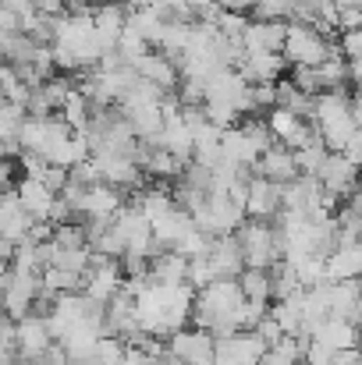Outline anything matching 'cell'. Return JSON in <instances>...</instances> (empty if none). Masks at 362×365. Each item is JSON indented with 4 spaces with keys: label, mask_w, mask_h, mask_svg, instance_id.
I'll return each instance as SVG.
<instances>
[{
    "label": "cell",
    "mask_w": 362,
    "mask_h": 365,
    "mask_svg": "<svg viewBox=\"0 0 362 365\" xmlns=\"http://www.w3.org/2000/svg\"><path fill=\"white\" fill-rule=\"evenodd\" d=\"M192 309H196V291L188 284L178 287H164V284H146L135 294V316L146 337L153 341H171L178 330H185L192 323Z\"/></svg>",
    "instance_id": "cell-1"
},
{
    "label": "cell",
    "mask_w": 362,
    "mask_h": 365,
    "mask_svg": "<svg viewBox=\"0 0 362 365\" xmlns=\"http://www.w3.org/2000/svg\"><path fill=\"white\" fill-rule=\"evenodd\" d=\"M313 128L320 135V142L331 153H341L348 145V138L359 131V124L352 118V93L348 89H331L316 96L313 107Z\"/></svg>",
    "instance_id": "cell-2"
},
{
    "label": "cell",
    "mask_w": 362,
    "mask_h": 365,
    "mask_svg": "<svg viewBox=\"0 0 362 365\" xmlns=\"http://www.w3.org/2000/svg\"><path fill=\"white\" fill-rule=\"evenodd\" d=\"M235 242L241 248L245 266H252V269H273L284 259L281 235H277L273 220H248L245 217V224L235 231Z\"/></svg>",
    "instance_id": "cell-3"
},
{
    "label": "cell",
    "mask_w": 362,
    "mask_h": 365,
    "mask_svg": "<svg viewBox=\"0 0 362 365\" xmlns=\"http://www.w3.org/2000/svg\"><path fill=\"white\" fill-rule=\"evenodd\" d=\"M334 43H338V39L316 32L313 25L288 21V36H284L281 57H284L288 68H320V64L334 53Z\"/></svg>",
    "instance_id": "cell-4"
},
{
    "label": "cell",
    "mask_w": 362,
    "mask_h": 365,
    "mask_svg": "<svg viewBox=\"0 0 362 365\" xmlns=\"http://www.w3.org/2000/svg\"><path fill=\"white\" fill-rule=\"evenodd\" d=\"M192 224L199 235L206 238H228L235 235L241 224H245V206H238L231 195H206L203 206H196L192 213Z\"/></svg>",
    "instance_id": "cell-5"
},
{
    "label": "cell",
    "mask_w": 362,
    "mask_h": 365,
    "mask_svg": "<svg viewBox=\"0 0 362 365\" xmlns=\"http://www.w3.org/2000/svg\"><path fill=\"white\" fill-rule=\"evenodd\" d=\"M316 181H320V188H323L327 195H334V199L348 202V195L362 185V167L359 163H352L345 153H331V156L323 160V167H320Z\"/></svg>",
    "instance_id": "cell-6"
},
{
    "label": "cell",
    "mask_w": 362,
    "mask_h": 365,
    "mask_svg": "<svg viewBox=\"0 0 362 365\" xmlns=\"http://www.w3.org/2000/svg\"><path fill=\"white\" fill-rule=\"evenodd\" d=\"M50 344H54V337H50V327H46L43 312H29L25 319L14 323V348H18L21 362H39L50 351Z\"/></svg>",
    "instance_id": "cell-7"
},
{
    "label": "cell",
    "mask_w": 362,
    "mask_h": 365,
    "mask_svg": "<svg viewBox=\"0 0 362 365\" xmlns=\"http://www.w3.org/2000/svg\"><path fill=\"white\" fill-rule=\"evenodd\" d=\"M124 287V266L118 259H93L89 273H86V284H82V294L96 305H107L114 294Z\"/></svg>",
    "instance_id": "cell-8"
},
{
    "label": "cell",
    "mask_w": 362,
    "mask_h": 365,
    "mask_svg": "<svg viewBox=\"0 0 362 365\" xmlns=\"http://www.w3.org/2000/svg\"><path fill=\"white\" fill-rule=\"evenodd\" d=\"M121 206H124V199H121L118 188H111V185L100 181V185H93V188L82 192V199L75 202V217L79 220H89V224H111L121 213Z\"/></svg>",
    "instance_id": "cell-9"
},
{
    "label": "cell",
    "mask_w": 362,
    "mask_h": 365,
    "mask_svg": "<svg viewBox=\"0 0 362 365\" xmlns=\"http://www.w3.org/2000/svg\"><path fill=\"white\" fill-rule=\"evenodd\" d=\"M263 351L266 344L252 330H238L213 341V365H256L263 359Z\"/></svg>",
    "instance_id": "cell-10"
},
{
    "label": "cell",
    "mask_w": 362,
    "mask_h": 365,
    "mask_svg": "<svg viewBox=\"0 0 362 365\" xmlns=\"http://www.w3.org/2000/svg\"><path fill=\"white\" fill-rule=\"evenodd\" d=\"M167 351L181 365H213V334L199 327H185L167 341Z\"/></svg>",
    "instance_id": "cell-11"
},
{
    "label": "cell",
    "mask_w": 362,
    "mask_h": 365,
    "mask_svg": "<svg viewBox=\"0 0 362 365\" xmlns=\"http://www.w3.org/2000/svg\"><path fill=\"white\" fill-rule=\"evenodd\" d=\"M14 199L25 206V213L36 220V224H50V213H54V206H57V192L50 188V185H43L36 174H21V181H18V188H14Z\"/></svg>",
    "instance_id": "cell-12"
},
{
    "label": "cell",
    "mask_w": 362,
    "mask_h": 365,
    "mask_svg": "<svg viewBox=\"0 0 362 365\" xmlns=\"http://www.w3.org/2000/svg\"><path fill=\"white\" fill-rule=\"evenodd\" d=\"M252 170H256V178H266V181H273V185H281V188L291 185L295 178H302V174H298V160H295V153L284 149L281 142H273V145L256 160Z\"/></svg>",
    "instance_id": "cell-13"
},
{
    "label": "cell",
    "mask_w": 362,
    "mask_h": 365,
    "mask_svg": "<svg viewBox=\"0 0 362 365\" xmlns=\"http://www.w3.org/2000/svg\"><path fill=\"white\" fill-rule=\"evenodd\" d=\"M281 213V185L266 178H248L245 185V217L248 220H273Z\"/></svg>",
    "instance_id": "cell-14"
},
{
    "label": "cell",
    "mask_w": 362,
    "mask_h": 365,
    "mask_svg": "<svg viewBox=\"0 0 362 365\" xmlns=\"http://www.w3.org/2000/svg\"><path fill=\"white\" fill-rule=\"evenodd\" d=\"M135 71H139V78H146V82L156 86L160 93H178V86H181V68H178V61H171V57L160 53V50H149V53L135 64Z\"/></svg>",
    "instance_id": "cell-15"
},
{
    "label": "cell",
    "mask_w": 362,
    "mask_h": 365,
    "mask_svg": "<svg viewBox=\"0 0 362 365\" xmlns=\"http://www.w3.org/2000/svg\"><path fill=\"white\" fill-rule=\"evenodd\" d=\"M203 259H206L213 280H238L241 269H245V259H241V248H238V242H235V235L213 238V242H210V252H206Z\"/></svg>",
    "instance_id": "cell-16"
},
{
    "label": "cell",
    "mask_w": 362,
    "mask_h": 365,
    "mask_svg": "<svg viewBox=\"0 0 362 365\" xmlns=\"http://www.w3.org/2000/svg\"><path fill=\"white\" fill-rule=\"evenodd\" d=\"M331 319H345L352 327H362V284L359 280H338L327 284Z\"/></svg>",
    "instance_id": "cell-17"
},
{
    "label": "cell",
    "mask_w": 362,
    "mask_h": 365,
    "mask_svg": "<svg viewBox=\"0 0 362 365\" xmlns=\"http://www.w3.org/2000/svg\"><path fill=\"white\" fill-rule=\"evenodd\" d=\"M284 57L281 53H245L238 64V75L248 86H277L284 78Z\"/></svg>",
    "instance_id": "cell-18"
},
{
    "label": "cell",
    "mask_w": 362,
    "mask_h": 365,
    "mask_svg": "<svg viewBox=\"0 0 362 365\" xmlns=\"http://www.w3.org/2000/svg\"><path fill=\"white\" fill-rule=\"evenodd\" d=\"M309 341L331 348L334 355H338V351H359L362 327H352V323H345V319H323V323L309 334Z\"/></svg>",
    "instance_id": "cell-19"
},
{
    "label": "cell",
    "mask_w": 362,
    "mask_h": 365,
    "mask_svg": "<svg viewBox=\"0 0 362 365\" xmlns=\"http://www.w3.org/2000/svg\"><path fill=\"white\" fill-rule=\"evenodd\" d=\"M288 36V21H248L241 50L245 53H281Z\"/></svg>",
    "instance_id": "cell-20"
},
{
    "label": "cell",
    "mask_w": 362,
    "mask_h": 365,
    "mask_svg": "<svg viewBox=\"0 0 362 365\" xmlns=\"http://www.w3.org/2000/svg\"><path fill=\"white\" fill-rule=\"evenodd\" d=\"M149 227H153V242H156V248H160V252H174L188 231H196L192 217H188L181 206H174L171 213H164L160 220H153Z\"/></svg>",
    "instance_id": "cell-21"
},
{
    "label": "cell",
    "mask_w": 362,
    "mask_h": 365,
    "mask_svg": "<svg viewBox=\"0 0 362 365\" xmlns=\"http://www.w3.org/2000/svg\"><path fill=\"white\" fill-rule=\"evenodd\" d=\"M32 217L25 213V206L14 195H0V242L21 245L32 235Z\"/></svg>",
    "instance_id": "cell-22"
},
{
    "label": "cell",
    "mask_w": 362,
    "mask_h": 365,
    "mask_svg": "<svg viewBox=\"0 0 362 365\" xmlns=\"http://www.w3.org/2000/svg\"><path fill=\"white\" fill-rule=\"evenodd\" d=\"M327 280L331 284H338V280H362V242L338 245L327 255Z\"/></svg>",
    "instance_id": "cell-23"
},
{
    "label": "cell",
    "mask_w": 362,
    "mask_h": 365,
    "mask_svg": "<svg viewBox=\"0 0 362 365\" xmlns=\"http://www.w3.org/2000/svg\"><path fill=\"white\" fill-rule=\"evenodd\" d=\"M153 145H160V149L174 153L178 160L192 163V149H196V131H192L188 124L181 121V114H178V118L164 121V128H160V135H156V142H153Z\"/></svg>",
    "instance_id": "cell-24"
},
{
    "label": "cell",
    "mask_w": 362,
    "mask_h": 365,
    "mask_svg": "<svg viewBox=\"0 0 362 365\" xmlns=\"http://www.w3.org/2000/svg\"><path fill=\"white\" fill-rule=\"evenodd\" d=\"M149 277H153V284H164V287L188 284V259L178 252H160L149 259Z\"/></svg>",
    "instance_id": "cell-25"
},
{
    "label": "cell",
    "mask_w": 362,
    "mask_h": 365,
    "mask_svg": "<svg viewBox=\"0 0 362 365\" xmlns=\"http://www.w3.org/2000/svg\"><path fill=\"white\" fill-rule=\"evenodd\" d=\"M164 25H167V18H164L156 7H135V11H128V29H131L135 36H142L149 46L160 43Z\"/></svg>",
    "instance_id": "cell-26"
},
{
    "label": "cell",
    "mask_w": 362,
    "mask_h": 365,
    "mask_svg": "<svg viewBox=\"0 0 362 365\" xmlns=\"http://www.w3.org/2000/svg\"><path fill=\"white\" fill-rule=\"evenodd\" d=\"M238 287H241V294H245V302H259V305L273 302V277H270V269L245 266L238 277Z\"/></svg>",
    "instance_id": "cell-27"
},
{
    "label": "cell",
    "mask_w": 362,
    "mask_h": 365,
    "mask_svg": "<svg viewBox=\"0 0 362 365\" xmlns=\"http://www.w3.org/2000/svg\"><path fill=\"white\" fill-rule=\"evenodd\" d=\"M192 25H196V21H167V25H164V36H160V43H156V50L167 53L171 61H181L185 50H188V39H192Z\"/></svg>",
    "instance_id": "cell-28"
},
{
    "label": "cell",
    "mask_w": 362,
    "mask_h": 365,
    "mask_svg": "<svg viewBox=\"0 0 362 365\" xmlns=\"http://www.w3.org/2000/svg\"><path fill=\"white\" fill-rule=\"evenodd\" d=\"M306 359V337H281V344L266 348L256 365H302Z\"/></svg>",
    "instance_id": "cell-29"
},
{
    "label": "cell",
    "mask_w": 362,
    "mask_h": 365,
    "mask_svg": "<svg viewBox=\"0 0 362 365\" xmlns=\"http://www.w3.org/2000/svg\"><path fill=\"white\" fill-rule=\"evenodd\" d=\"M327 156H331V149H327V145L320 142V135H316L306 149H298V153H295V160H298V174H302V178H316Z\"/></svg>",
    "instance_id": "cell-30"
},
{
    "label": "cell",
    "mask_w": 362,
    "mask_h": 365,
    "mask_svg": "<svg viewBox=\"0 0 362 365\" xmlns=\"http://www.w3.org/2000/svg\"><path fill=\"white\" fill-rule=\"evenodd\" d=\"M245 29H248V18H245L241 11H221V18H217V32H221V39H228L231 46H238L241 50ZM241 53H245V50H241Z\"/></svg>",
    "instance_id": "cell-31"
},
{
    "label": "cell",
    "mask_w": 362,
    "mask_h": 365,
    "mask_svg": "<svg viewBox=\"0 0 362 365\" xmlns=\"http://www.w3.org/2000/svg\"><path fill=\"white\" fill-rule=\"evenodd\" d=\"M25 118H29L25 107L0 100V142H18V131H21Z\"/></svg>",
    "instance_id": "cell-32"
},
{
    "label": "cell",
    "mask_w": 362,
    "mask_h": 365,
    "mask_svg": "<svg viewBox=\"0 0 362 365\" xmlns=\"http://www.w3.org/2000/svg\"><path fill=\"white\" fill-rule=\"evenodd\" d=\"M252 14H256V21H291L295 0H256Z\"/></svg>",
    "instance_id": "cell-33"
},
{
    "label": "cell",
    "mask_w": 362,
    "mask_h": 365,
    "mask_svg": "<svg viewBox=\"0 0 362 365\" xmlns=\"http://www.w3.org/2000/svg\"><path fill=\"white\" fill-rule=\"evenodd\" d=\"M338 50L348 64L362 61V29H348V32H338Z\"/></svg>",
    "instance_id": "cell-34"
},
{
    "label": "cell",
    "mask_w": 362,
    "mask_h": 365,
    "mask_svg": "<svg viewBox=\"0 0 362 365\" xmlns=\"http://www.w3.org/2000/svg\"><path fill=\"white\" fill-rule=\"evenodd\" d=\"M93 362L121 365L124 362V341H118V337H100V344H96V359H93Z\"/></svg>",
    "instance_id": "cell-35"
},
{
    "label": "cell",
    "mask_w": 362,
    "mask_h": 365,
    "mask_svg": "<svg viewBox=\"0 0 362 365\" xmlns=\"http://www.w3.org/2000/svg\"><path fill=\"white\" fill-rule=\"evenodd\" d=\"M18 163L14 160H0V195H14L18 188Z\"/></svg>",
    "instance_id": "cell-36"
},
{
    "label": "cell",
    "mask_w": 362,
    "mask_h": 365,
    "mask_svg": "<svg viewBox=\"0 0 362 365\" xmlns=\"http://www.w3.org/2000/svg\"><path fill=\"white\" fill-rule=\"evenodd\" d=\"M252 334H256V337H259V341H263L266 348L281 344V337H284V334H281V327H277V323L270 319V312H266V319H259V327H256Z\"/></svg>",
    "instance_id": "cell-37"
},
{
    "label": "cell",
    "mask_w": 362,
    "mask_h": 365,
    "mask_svg": "<svg viewBox=\"0 0 362 365\" xmlns=\"http://www.w3.org/2000/svg\"><path fill=\"white\" fill-rule=\"evenodd\" d=\"M11 32H21V18L0 4V36H11Z\"/></svg>",
    "instance_id": "cell-38"
},
{
    "label": "cell",
    "mask_w": 362,
    "mask_h": 365,
    "mask_svg": "<svg viewBox=\"0 0 362 365\" xmlns=\"http://www.w3.org/2000/svg\"><path fill=\"white\" fill-rule=\"evenodd\" d=\"M331 365H362V362H359V351H338Z\"/></svg>",
    "instance_id": "cell-39"
},
{
    "label": "cell",
    "mask_w": 362,
    "mask_h": 365,
    "mask_svg": "<svg viewBox=\"0 0 362 365\" xmlns=\"http://www.w3.org/2000/svg\"><path fill=\"white\" fill-rule=\"evenodd\" d=\"M348 68H352V89H362V61L348 64Z\"/></svg>",
    "instance_id": "cell-40"
},
{
    "label": "cell",
    "mask_w": 362,
    "mask_h": 365,
    "mask_svg": "<svg viewBox=\"0 0 362 365\" xmlns=\"http://www.w3.org/2000/svg\"><path fill=\"white\" fill-rule=\"evenodd\" d=\"M338 7H352V11H362V0H334Z\"/></svg>",
    "instance_id": "cell-41"
},
{
    "label": "cell",
    "mask_w": 362,
    "mask_h": 365,
    "mask_svg": "<svg viewBox=\"0 0 362 365\" xmlns=\"http://www.w3.org/2000/svg\"><path fill=\"white\" fill-rule=\"evenodd\" d=\"M359 362H362V341H359Z\"/></svg>",
    "instance_id": "cell-42"
},
{
    "label": "cell",
    "mask_w": 362,
    "mask_h": 365,
    "mask_svg": "<svg viewBox=\"0 0 362 365\" xmlns=\"http://www.w3.org/2000/svg\"><path fill=\"white\" fill-rule=\"evenodd\" d=\"M89 365H104V362H89Z\"/></svg>",
    "instance_id": "cell-43"
},
{
    "label": "cell",
    "mask_w": 362,
    "mask_h": 365,
    "mask_svg": "<svg viewBox=\"0 0 362 365\" xmlns=\"http://www.w3.org/2000/svg\"><path fill=\"white\" fill-rule=\"evenodd\" d=\"M359 284H362V280H359Z\"/></svg>",
    "instance_id": "cell-44"
}]
</instances>
